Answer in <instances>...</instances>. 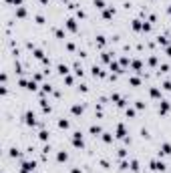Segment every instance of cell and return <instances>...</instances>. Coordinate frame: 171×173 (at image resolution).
I'll return each instance as SVG.
<instances>
[{
  "label": "cell",
  "instance_id": "6",
  "mask_svg": "<svg viewBox=\"0 0 171 173\" xmlns=\"http://www.w3.org/2000/svg\"><path fill=\"white\" fill-rule=\"evenodd\" d=\"M24 121H26L28 125H34V123H36V121H34V115H32V113H26V115H24Z\"/></svg>",
  "mask_w": 171,
  "mask_h": 173
},
{
  "label": "cell",
  "instance_id": "4",
  "mask_svg": "<svg viewBox=\"0 0 171 173\" xmlns=\"http://www.w3.org/2000/svg\"><path fill=\"white\" fill-rule=\"evenodd\" d=\"M167 111H169V103H167V101H161V107H159V113H163V115H165Z\"/></svg>",
  "mask_w": 171,
  "mask_h": 173
},
{
  "label": "cell",
  "instance_id": "2",
  "mask_svg": "<svg viewBox=\"0 0 171 173\" xmlns=\"http://www.w3.org/2000/svg\"><path fill=\"white\" fill-rule=\"evenodd\" d=\"M34 169V163H30V161H24L22 163V173H30Z\"/></svg>",
  "mask_w": 171,
  "mask_h": 173
},
{
  "label": "cell",
  "instance_id": "12",
  "mask_svg": "<svg viewBox=\"0 0 171 173\" xmlns=\"http://www.w3.org/2000/svg\"><path fill=\"white\" fill-rule=\"evenodd\" d=\"M133 28H135V30H139V28H143L141 24H139V20H133Z\"/></svg>",
  "mask_w": 171,
  "mask_h": 173
},
{
  "label": "cell",
  "instance_id": "19",
  "mask_svg": "<svg viewBox=\"0 0 171 173\" xmlns=\"http://www.w3.org/2000/svg\"><path fill=\"white\" fill-rule=\"evenodd\" d=\"M103 135H105V137H103V139H105V141H107V143H111V135H109V133H103Z\"/></svg>",
  "mask_w": 171,
  "mask_h": 173
},
{
  "label": "cell",
  "instance_id": "1",
  "mask_svg": "<svg viewBox=\"0 0 171 173\" xmlns=\"http://www.w3.org/2000/svg\"><path fill=\"white\" fill-rule=\"evenodd\" d=\"M151 167H153L155 171H163V169H165V163H163V161H153Z\"/></svg>",
  "mask_w": 171,
  "mask_h": 173
},
{
  "label": "cell",
  "instance_id": "20",
  "mask_svg": "<svg viewBox=\"0 0 171 173\" xmlns=\"http://www.w3.org/2000/svg\"><path fill=\"white\" fill-rule=\"evenodd\" d=\"M163 89H167V91H171V83L167 81V83H163Z\"/></svg>",
  "mask_w": 171,
  "mask_h": 173
},
{
  "label": "cell",
  "instance_id": "5",
  "mask_svg": "<svg viewBox=\"0 0 171 173\" xmlns=\"http://www.w3.org/2000/svg\"><path fill=\"white\" fill-rule=\"evenodd\" d=\"M125 135H127V133H125V127H123V125H119V127H117V137H119V139H123Z\"/></svg>",
  "mask_w": 171,
  "mask_h": 173
},
{
  "label": "cell",
  "instance_id": "3",
  "mask_svg": "<svg viewBox=\"0 0 171 173\" xmlns=\"http://www.w3.org/2000/svg\"><path fill=\"white\" fill-rule=\"evenodd\" d=\"M159 153H161V155H171V145H169V143H163Z\"/></svg>",
  "mask_w": 171,
  "mask_h": 173
},
{
  "label": "cell",
  "instance_id": "13",
  "mask_svg": "<svg viewBox=\"0 0 171 173\" xmlns=\"http://www.w3.org/2000/svg\"><path fill=\"white\" fill-rule=\"evenodd\" d=\"M95 4H97V8H103V6H105V2H103V0H95Z\"/></svg>",
  "mask_w": 171,
  "mask_h": 173
},
{
  "label": "cell",
  "instance_id": "17",
  "mask_svg": "<svg viewBox=\"0 0 171 173\" xmlns=\"http://www.w3.org/2000/svg\"><path fill=\"white\" fill-rule=\"evenodd\" d=\"M91 133H93V135H97V133H101V129H99V127H91Z\"/></svg>",
  "mask_w": 171,
  "mask_h": 173
},
{
  "label": "cell",
  "instance_id": "11",
  "mask_svg": "<svg viewBox=\"0 0 171 173\" xmlns=\"http://www.w3.org/2000/svg\"><path fill=\"white\" fill-rule=\"evenodd\" d=\"M40 139L46 141V139H48V133H46V131H40Z\"/></svg>",
  "mask_w": 171,
  "mask_h": 173
},
{
  "label": "cell",
  "instance_id": "21",
  "mask_svg": "<svg viewBox=\"0 0 171 173\" xmlns=\"http://www.w3.org/2000/svg\"><path fill=\"white\" fill-rule=\"evenodd\" d=\"M167 57H171V46H167Z\"/></svg>",
  "mask_w": 171,
  "mask_h": 173
},
{
  "label": "cell",
  "instance_id": "10",
  "mask_svg": "<svg viewBox=\"0 0 171 173\" xmlns=\"http://www.w3.org/2000/svg\"><path fill=\"white\" fill-rule=\"evenodd\" d=\"M66 157H69V155H66L64 151H60V153H58V161H66Z\"/></svg>",
  "mask_w": 171,
  "mask_h": 173
},
{
  "label": "cell",
  "instance_id": "16",
  "mask_svg": "<svg viewBox=\"0 0 171 173\" xmlns=\"http://www.w3.org/2000/svg\"><path fill=\"white\" fill-rule=\"evenodd\" d=\"M58 125H60V127H62V129H66V127H69V121H64V119H62V121H60V123H58Z\"/></svg>",
  "mask_w": 171,
  "mask_h": 173
},
{
  "label": "cell",
  "instance_id": "18",
  "mask_svg": "<svg viewBox=\"0 0 171 173\" xmlns=\"http://www.w3.org/2000/svg\"><path fill=\"white\" fill-rule=\"evenodd\" d=\"M159 44H167V38L165 36H159Z\"/></svg>",
  "mask_w": 171,
  "mask_h": 173
},
{
  "label": "cell",
  "instance_id": "9",
  "mask_svg": "<svg viewBox=\"0 0 171 173\" xmlns=\"http://www.w3.org/2000/svg\"><path fill=\"white\" fill-rule=\"evenodd\" d=\"M73 113H75V115H81V113H83V107L75 105V107H73Z\"/></svg>",
  "mask_w": 171,
  "mask_h": 173
},
{
  "label": "cell",
  "instance_id": "7",
  "mask_svg": "<svg viewBox=\"0 0 171 173\" xmlns=\"http://www.w3.org/2000/svg\"><path fill=\"white\" fill-rule=\"evenodd\" d=\"M66 28L69 30H77V22H75L73 18H69V20H66Z\"/></svg>",
  "mask_w": 171,
  "mask_h": 173
},
{
  "label": "cell",
  "instance_id": "15",
  "mask_svg": "<svg viewBox=\"0 0 171 173\" xmlns=\"http://www.w3.org/2000/svg\"><path fill=\"white\" fill-rule=\"evenodd\" d=\"M151 97H155V99H157V97H159V91H157V89H151Z\"/></svg>",
  "mask_w": 171,
  "mask_h": 173
},
{
  "label": "cell",
  "instance_id": "14",
  "mask_svg": "<svg viewBox=\"0 0 171 173\" xmlns=\"http://www.w3.org/2000/svg\"><path fill=\"white\" fill-rule=\"evenodd\" d=\"M111 16H113V10H111V8H109V10H105V18H111Z\"/></svg>",
  "mask_w": 171,
  "mask_h": 173
},
{
  "label": "cell",
  "instance_id": "8",
  "mask_svg": "<svg viewBox=\"0 0 171 173\" xmlns=\"http://www.w3.org/2000/svg\"><path fill=\"white\" fill-rule=\"evenodd\" d=\"M58 73H60V75H66V73H69V68H66L64 64H58Z\"/></svg>",
  "mask_w": 171,
  "mask_h": 173
}]
</instances>
